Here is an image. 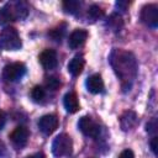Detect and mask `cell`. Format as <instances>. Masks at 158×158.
Wrapping results in <instances>:
<instances>
[{
  "label": "cell",
  "mask_w": 158,
  "mask_h": 158,
  "mask_svg": "<svg viewBox=\"0 0 158 158\" xmlns=\"http://www.w3.org/2000/svg\"><path fill=\"white\" fill-rule=\"evenodd\" d=\"M109 62L121 81V86L123 91L131 89L133 80L137 75L138 64L133 53L118 48H114L109 56Z\"/></svg>",
  "instance_id": "6da1fadb"
},
{
  "label": "cell",
  "mask_w": 158,
  "mask_h": 158,
  "mask_svg": "<svg viewBox=\"0 0 158 158\" xmlns=\"http://www.w3.org/2000/svg\"><path fill=\"white\" fill-rule=\"evenodd\" d=\"M28 7L23 1H10L0 7V25L22 20L27 16Z\"/></svg>",
  "instance_id": "7a4b0ae2"
},
{
  "label": "cell",
  "mask_w": 158,
  "mask_h": 158,
  "mask_svg": "<svg viewBox=\"0 0 158 158\" xmlns=\"http://www.w3.org/2000/svg\"><path fill=\"white\" fill-rule=\"evenodd\" d=\"M22 46L20 35L14 27H5L0 33V48L4 51H17Z\"/></svg>",
  "instance_id": "3957f363"
},
{
  "label": "cell",
  "mask_w": 158,
  "mask_h": 158,
  "mask_svg": "<svg viewBox=\"0 0 158 158\" xmlns=\"http://www.w3.org/2000/svg\"><path fill=\"white\" fill-rule=\"evenodd\" d=\"M73 151V141L67 133L58 135L52 143V153L56 157H68Z\"/></svg>",
  "instance_id": "277c9868"
},
{
  "label": "cell",
  "mask_w": 158,
  "mask_h": 158,
  "mask_svg": "<svg viewBox=\"0 0 158 158\" xmlns=\"http://www.w3.org/2000/svg\"><path fill=\"white\" fill-rule=\"evenodd\" d=\"M26 74V65L20 62L10 63L4 67L2 77L7 81H19Z\"/></svg>",
  "instance_id": "5b68a950"
},
{
  "label": "cell",
  "mask_w": 158,
  "mask_h": 158,
  "mask_svg": "<svg viewBox=\"0 0 158 158\" xmlns=\"http://www.w3.org/2000/svg\"><path fill=\"white\" fill-rule=\"evenodd\" d=\"M141 20L148 27L156 28L158 26V7L154 4L144 5L141 10Z\"/></svg>",
  "instance_id": "8992f818"
},
{
  "label": "cell",
  "mask_w": 158,
  "mask_h": 158,
  "mask_svg": "<svg viewBox=\"0 0 158 158\" xmlns=\"http://www.w3.org/2000/svg\"><path fill=\"white\" fill-rule=\"evenodd\" d=\"M78 127L81 131V133L85 135L86 137L96 138L100 133V126L89 116L80 117V120L78 122Z\"/></svg>",
  "instance_id": "52a82bcc"
},
{
  "label": "cell",
  "mask_w": 158,
  "mask_h": 158,
  "mask_svg": "<svg viewBox=\"0 0 158 158\" xmlns=\"http://www.w3.org/2000/svg\"><path fill=\"white\" fill-rule=\"evenodd\" d=\"M58 123H59L58 117L56 115H53V114H48V115L42 116L38 120V128H40V131L42 133L48 136V135H52L57 130Z\"/></svg>",
  "instance_id": "ba28073f"
},
{
  "label": "cell",
  "mask_w": 158,
  "mask_h": 158,
  "mask_svg": "<svg viewBox=\"0 0 158 158\" xmlns=\"http://www.w3.org/2000/svg\"><path fill=\"white\" fill-rule=\"evenodd\" d=\"M40 63L41 65L46 69V70H52L57 67L58 64V58H57V53L54 49H51V48H47L44 51L41 52L40 57Z\"/></svg>",
  "instance_id": "9c48e42d"
},
{
  "label": "cell",
  "mask_w": 158,
  "mask_h": 158,
  "mask_svg": "<svg viewBox=\"0 0 158 158\" xmlns=\"http://www.w3.org/2000/svg\"><path fill=\"white\" fill-rule=\"evenodd\" d=\"M28 138H30V131H28L25 126H19V127H16V128L10 133V139H11V142H12L16 147H19V148L26 146Z\"/></svg>",
  "instance_id": "30bf717a"
},
{
  "label": "cell",
  "mask_w": 158,
  "mask_h": 158,
  "mask_svg": "<svg viewBox=\"0 0 158 158\" xmlns=\"http://www.w3.org/2000/svg\"><path fill=\"white\" fill-rule=\"evenodd\" d=\"M86 38H88V31L84 28H77L70 33L68 38V46L72 49H77L85 43Z\"/></svg>",
  "instance_id": "8fae6325"
},
{
  "label": "cell",
  "mask_w": 158,
  "mask_h": 158,
  "mask_svg": "<svg viewBox=\"0 0 158 158\" xmlns=\"http://www.w3.org/2000/svg\"><path fill=\"white\" fill-rule=\"evenodd\" d=\"M138 123V116L135 111L132 110H127L125 111L121 117H120V125H121V128L123 131H130V130H133Z\"/></svg>",
  "instance_id": "7c38bea8"
},
{
  "label": "cell",
  "mask_w": 158,
  "mask_h": 158,
  "mask_svg": "<svg viewBox=\"0 0 158 158\" xmlns=\"http://www.w3.org/2000/svg\"><path fill=\"white\" fill-rule=\"evenodd\" d=\"M88 91L91 94H100L104 91V81L100 74H93L90 75L85 81Z\"/></svg>",
  "instance_id": "4fadbf2b"
},
{
  "label": "cell",
  "mask_w": 158,
  "mask_h": 158,
  "mask_svg": "<svg viewBox=\"0 0 158 158\" xmlns=\"http://www.w3.org/2000/svg\"><path fill=\"white\" fill-rule=\"evenodd\" d=\"M84 65H85L84 57L81 54H77V56H74L69 60V63H68V72L73 77H78V75L81 74V72L84 69Z\"/></svg>",
  "instance_id": "5bb4252c"
},
{
  "label": "cell",
  "mask_w": 158,
  "mask_h": 158,
  "mask_svg": "<svg viewBox=\"0 0 158 158\" xmlns=\"http://www.w3.org/2000/svg\"><path fill=\"white\" fill-rule=\"evenodd\" d=\"M63 105H64V109L67 110V112L75 114L79 110V101H78L77 94L73 91L67 93L63 98Z\"/></svg>",
  "instance_id": "9a60e30c"
},
{
  "label": "cell",
  "mask_w": 158,
  "mask_h": 158,
  "mask_svg": "<svg viewBox=\"0 0 158 158\" xmlns=\"http://www.w3.org/2000/svg\"><path fill=\"white\" fill-rule=\"evenodd\" d=\"M106 25H107V27H109L111 31L118 32V31L122 28V26H123V21H122V17H121L120 15L112 14V15L109 16V19H107V21H106Z\"/></svg>",
  "instance_id": "2e32d148"
},
{
  "label": "cell",
  "mask_w": 158,
  "mask_h": 158,
  "mask_svg": "<svg viewBox=\"0 0 158 158\" xmlns=\"http://www.w3.org/2000/svg\"><path fill=\"white\" fill-rule=\"evenodd\" d=\"M63 9L67 14H70V15H75L80 11L81 9V2L80 1H77V0H68V1H64L63 4Z\"/></svg>",
  "instance_id": "e0dca14e"
},
{
  "label": "cell",
  "mask_w": 158,
  "mask_h": 158,
  "mask_svg": "<svg viewBox=\"0 0 158 158\" xmlns=\"http://www.w3.org/2000/svg\"><path fill=\"white\" fill-rule=\"evenodd\" d=\"M102 16H104V10L99 5H91L88 9V17H90L91 20H99Z\"/></svg>",
  "instance_id": "ac0fdd59"
},
{
  "label": "cell",
  "mask_w": 158,
  "mask_h": 158,
  "mask_svg": "<svg viewBox=\"0 0 158 158\" xmlns=\"http://www.w3.org/2000/svg\"><path fill=\"white\" fill-rule=\"evenodd\" d=\"M46 96V91L41 85H36L33 86V89L31 90V98L33 99V101L36 102H41Z\"/></svg>",
  "instance_id": "d6986e66"
},
{
  "label": "cell",
  "mask_w": 158,
  "mask_h": 158,
  "mask_svg": "<svg viewBox=\"0 0 158 158\" xmlns=\"http://www.w3.org/2000/svg\"><path fill=\"white\" fill-rule=\"evenodd\" d=\"M64 33H65V25H63V26H58V27L51 30V31L48 32V36H51V37L53 38V41L60 42L62 38H63V36H64Z\"/></svg>",
  "instance_id": "ffe728a7"
},
{
  "label": "cell",
  "mask_w": 158,
  "mask_h": 158,
  "mask_svg": "<svg viewBox=\"0 0 158 158\" xmlns=\"http://www.w3.org/2000/svg\"><path fill=\"white\" fill-rule=\"evenodd\" d=\"M44 85H46V88H47L48 90L54 91V90L59 89V86H60V80H59L58 78H56V77H48V78H46Z\"/></svg>",
  "instance_id": "44dd1931"
},
{
  "label": "cell",
  "mask_w": 158,
  "mask_h": 158,
  "mask_svg": "<svg viewBox=\"0 0 158 158\" xmlns=\"http://www.w3.org/2000/svg\"><path fill=\"white\" fill-rule=\"evenodd\" d=\"M157 128H158V123H157V118H152L147 125H146V131L149 135H156L157 133Z\"/></svg>",
  "instance_id": "7402d4cb"
},
{
  "label": "cell",
  "mask_w": 158,
  "mask_h": 158,
  "mask_svg": "<svg viewBox=\"0 0 158 158\" xmlns=\"http://www.w3.org/2000/svg\"><path fill=\"white\" fill-rule=\"evenodd\" d=\"M127 7H128V2L127 1H122V0L116 1V9L121 10V11H126Z\"/></svg>",
  "instance_id": "603a6c76"
},
{
  "label": "cell",
  "mask_w": 158,
  "mask_h": 158,
  "mask_svg": "<svg viewBox=\"0 0 158 158\" xmlns=\"http://www.w3.org/2000/svg\"><path fill=\"white\" fill-rule=\"evenodd\" d=\"M118 158H135V154H133V152L131 149H125V151H122L120 153Z\"/></svg>",
  "instance_id": "cb8c5ba5"
},
{
  "label": "cell",
  "mask_w": 158,
  "mask_h": 158,
  "mask_svg": "<svg viewBox=\"0 0 158 158\" xmlns=\"http://www.w3.org/2000/svg\"><path fill=\"white\" fill-rule=\"evenodd\" d=\"M158 138L154 136L153 138H152V141H151V149H152V152L154 153V154H157L158 153Z\"/></svg>",
  "instance_id": "d4e9b609"
},
{
  "label": "cell",
  "mask_w": 158,
  "mask_h": 158,
  "mask_svg": "<svg viewBox=\"0 0 158 158\" xmlns=\"http://www.w3.org/2000/svg\"><path fill=\"white\" fill-rule=\"evenodd\" d=\"M5 122H6L5 114H4L2 111H0V130H2V127L5 126Z\"/></svg>",
  "instance_id": "484cf974"
},
{
  "label": "cell",
  "mask_w": 158,
  "mask_h": 158,
  "mask_svg": "<svg viewBox=\"0 0 158 158\" xmlns=\"http://www.w3.org/2000/svg\"><path fill=\"white\" fill-rule=\"evenodd\" d=\"M27 158H46V156H44L42 152H37V153H35V154H32V156H28Z\"/></svg>",
  "instance_id": "4316f807"
},
{
  "label": "cell",
  "mask_w": 158,
  "mask_h": 158,
  "mask_svg": "<svg viewBox=\"0 0 158 158\" xmlns=\"http://www.w3.org/2000/svg\"><path fill=\"white\" fill-rule=\"evenodd\" d=\"M4 152H5V147H4V144H2V143H0V157H2Z\"/></svg>",
  "instance_id": "83f0119b"
}]
</instances>
